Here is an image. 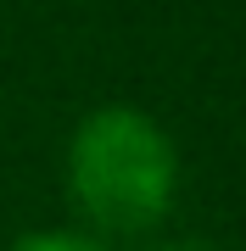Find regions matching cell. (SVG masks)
I'll return each mask as SVG.
<instances>
[{
	"mask_svg": "<svg viewBox=\"0 0 246 251\" xmlns=\"http://www.w3.org/2000/svg\"><path fill=\"white\" fill-rule=\"evenodd\" d=\"M73 196L84 212L112 229H140L173 196V145L135 106H101L79 123L73 151Z\"/></svg>",
	"mask_w": 246,
	"mask_h": 251,
	"instance_id": "cell-1",
	"label": "cell"
},
{
	"mask_svg": "<svg viewBox=\"0 0 246 251\" xmlns=\"http://www.w3.org/2000/svg\"><path fill=\"white\" fill-rule=\"evenodd\" d=\"M11 251H101V246L84 240V234H67V229H39V234H23Z\"/></svg>",
	"mask_w": 246,
	"mask_h": 251,
	"instance_id": "cell-2",
	"label": "cell"
},
{
	"mask_svg": "<svg viewBox=\"0 0 246 251\" xmlns=\"http://www.w3.org/2000/svg\"><path fill=\"white\" fill-rule=\"evenodd\" d=\"M157 251H219V246H207V240H168V246H157Z\"/></svg>",
	"mask_w": 246,
	"mask_h": 251,
	"instance_id": "cell-3",
	"label": "cell"
}]
</instances>
